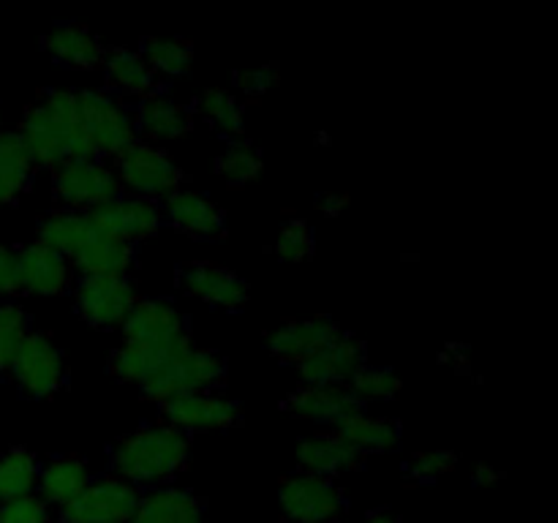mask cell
Wrapping results in <instances>:
<instances>
[{"label":"cell","instance_id":"ba28073f","mask_svg":"<svg viewBox=\"0 0 558 523\" xmlns=\"http://www.w3.org/2000/svg\"><path fill=\"white\" fill-rule=\"evenodd\" d=\"M140 499V488L107 474L101 479H90L71 504L60 507L58 523H129Z\"/></svg>","mask_w":558,"mask_h":523},{"label":"cell","instance_id":"e575fe53","mask_svg":"<svg viewBox=\"0 0 558 523\" xmlns=\"http://www.w3.org/2000/svg\"><path fill=\"white\" fill-rule=\"evenodd\" d=\"M349 390L360 403L365 401H396L401 396V379L392 374L390 368H379V365L365 363L357 374L349 379Z\"/></svg>","mask_w":558,"mask_h":523},{"label":"cell","instance_id":"8992f818","mask_svg":"<svg viewBox=\"0 0 558 523\" xmlns=\"http://www.w3.org/2000/svg\"><path fill=\"white\" fill-rule=\"evenodd\" d=\"M114 174H118L120 188L131 191V196L156 202L180 191L185 180L183 169L172 161L169 153L140 139L114 156Z\"/></svg>","mask_w":558,"mask_h":523},{"label":"cell","instance_id":"5b68a950","mask_svg":"<svg viewBox=\"0 0 558 523\" xmlns=\"http://www.w3.org/2000/svg\"><path fill=\"white\" fill-rule=\"evenodd\" d=\"M76 114H80L85 158L101 161L104 156H120L136 142L134 118L109 93H76Z\"/></svg>","mask_w":558,"mask_h":523},{"label":"cell","instance_id":"7bdbcfd3","mask_svg":"<svg viewBox=\"0 0 558 523\" xmlns=\"http://www.w3.org/2000/svg\"><path fill=\"white\" fill-rule=\"evenodd\" d=\"M501 479V472H496V469L490 466H480L477 472H474V485H496Z\"/></svg>","mask_w":558,"mask_h":523},{"label":"cell","instance_id":"836d02e7","mask_svg":"<svg viewBox=\"0 0 558 523\" xmlns=\"http://www.w3.org/2000/svg\"><path fill=\"white\" fill-rule=\"evenodd\" d=\"M31 332V316L25 314V308L14 303H0V374H9Z\"/></svg>","mask_w":558,"mask_h":523},{"label":"cell","instance_id":"83f0119b","mask_svg":"<svg viewBox=\"0 0 558 523\" xmlns=\"http://www.w3.org/2000/svg\"><path fill=\"white\" fill-rule=\"evenodd\" d=\"M36 161L31 158L27 147L16 136V131L0 136V207H9L27 194L36 180Z\"/></svg>","mask_w":558,"mask_h":523},{"label":"cell","instance_id":"f35d334b","mask_svg":"<svg viewBox=\"0 0 558 523\" xmlns=\"http://www.w3.org/2000/svg\"><path fill=\"white\" fill-rule=\"evenodd\" d=\"M238 87L248 96H262L265 90H270L272 85L278 82V63H267L262 69H248V71H240L238 76Z\"/></svg>","mask_w":558,"mask_h":523},{"label":"cell","instance_id":"ab89813d","mask_svg":"<svg viewBox=\"0 0 558 523\" xmlns=\"http://www.w3.org/2000/svg\"><path fill=\"white\" fill-rule=\"evenodd\" d=\"M20 294V272H16V251L0 245V297Z\"/></svg>","mask_w":558,"mask_h":523},{"label":"cell","instance_id":"277c9868","mask_svg":"<svg viewBox=\"0 0 558 523\" xmlns=\"http://www.w3.org/2000/svg\"><path fill=\"white\" fill-rule=\"evenodd\" d=\"M229 368L216 352L199 349L194 343H185L180 352L163 360L150 376L140 385L142 396L150 401H169L174 396L185 392H213L227 385Z\"/></svg>","mask_w":558,"mask_h":523},{"label":"cell","instance_id":"9a60e30c","mask_svg":"<svg viewBox=\"0 0 558 523\" xmlns=\"http://www.w3.org/2000/svg\"><path fill=\"white\" fill-rule=\"evenodd\" d=\"M341 336H343L341 325H338L336 319H330V316L289 319L270 332V338H267V349H270V354L278 360V363L298 365L303 363L305 357L316 354L319 349H325L327 343H332Z\"/></svg>","mask_w":558,"mask_h":523},{"label":"cell","instance_id":"d6a6232c","mask_svg":"<svg viewBox=\"0 0 558 523\" xmlns=\"http://www.w3.org/2000/svg\"><path fill=\"white\" fill-rule=\"evenodd\" d=\"M196 112L205 120H210L216 129H221L229 136L245 134V109L238 101V96L223 87H207L196 101Z\"/></svg>","mask_w":558,"mask_h":523},{"label":"cell","instance_id":"d6986e66","mask_svg":"<svg viewBox=\"0 0 558 523\" xmlns=\"http://www.w3.org/2000/svg\"><path fill=\"white\" fill-rule=\"evenodd\" d=\"M163 218L178 232L191 234L196 240H221L227 234V218H223L221 207L199 191L180 188L172 196H167Z\"/></svg>","mask_w":558,"mask_h":523},{"label":"cell","instance_id":"f1b7e54d","mask_svg":"<svg viewBox=\"0 0 558 523\" xmlns=\"http://www.w3.org/2000/svg\"><path fill=\"white\" fill-rule=\"evenodd\" d=\"M336 430L354 447V450L363 452L365 458H368L371 452H392L401 445V428H398L396 419L365 414V409L363 412L352 414L349 419H343Z\"/></svg>","mask_w":558,"mask_h":523},{"label":"cell","instance_id":"5bb4252c","mask_svg":"<svg viewBox=\"0 0 558 523\" xmlns=\"http://www.w3.org/2000/svg\"><path fill=\"white\" fill-rule=\"evenodd\" d=\"M365 365V343L360 338H336L316 354L298 363V376L305 387H347L349 379Z\"/></svg>","mask_w":558,"mask_h":523},{"label":"cell","instance_id":"ac0fdd59","mask_svg":"<svg viewBox=\"0 0 558 523\" xmlns=\"http://www.w3.org/2000/svg\"><path fill=\"white\" fill-rule=\"evenodd\" d=\"M283 412L314 425H341L352 414L363 412V403L349 387H300L281 403Z\"/></svg>","mask_w":558,"mask_h":523},{"label":"cell","instance_id":"2e32d148","mask_svg":"<svg viewBox=\"0 0 558 523\" xmlns=\"http://www.w3.org/2000/svg\"><path fill=\"white\" fill-rule=\"evenodd\" d=\"M180 289L189 297L202 300L207 305L227 311H240L248 303V283L238 272L210 262H194L180 270Z\"/></svg>","mask_w":558,"mask_h":523},{"label":"cell","instance_id":"60d3db41","mask_svg":"<svg viewBox=\"0 0 558 523\" xmlns=\"http://www.w3.org/2000/svg\"><path fill=\"white\" fill-rule=\"evenodd\" d=\"M347 205H349L347 194H319V199H316V207H319L322 212H327V216H338Z\"/></svg>","mask_w":558,"mask_h":523},{"label":"cell","instance_id":"8fae6325","mask_svg":"<svg viewBox=\"0 0 558 523\" xmlns=\"http://www.w3.org/2000/svg\"><path fill=\"white\" fill-rule=\"evenodd\" d=\"M9 374L14 376L16 387L27 398L47 401V398L58 396L65 381L63 354H60V349L54 346V341L47 332L33 330L27 341L22 343Z\"/></svg>","mask_w":558,"mask_h":523},{"label":"cell","instance_id":"4316f807","mask_svg":"<svg viewBox=\"0 0 558 523\" xmlns=\"http://www.w3.org/2000/svg\"><path fill=\"white\" fill-rule=\"evenodd\" d=\"M101 69L109 90L120 93V96H136L142 101L150 93H158V76L153 74L145 58L134 49H112V52H107Z\"/></svg>","mask_w":558,"mask_h":523},{"label":"cell","instance_id":"30bf717a","mask_svg":"<svg viewBox=\"0 0 558 523\" xmlns=\"http://www.w3.org/2000/svg\"><path fill=\"white\" fill-rule=\"evenodd\" d=\"M136 300L129 276H82L74 289L76 314L96 330L123 325Z\"/></svg>","mask_w":558,"mask_h":523},{"label":"cell","instance_id":"7c38bea8","mask_svg":"<svg viewBox=\"0 0 558 523\" xmlns=\"http://www.w3.org/2000/svg\"><path fill=\"white\" fill-rule=\"evenodd\" d=\"M161 417L183 434H196V430L234 428L243 423L245 412L238 401L216 392H185L161 403Z\"/></svg>","mask_w":558,"mask_h":523},{"label":"cell","instance_id":"d590c367","mask_svg":"<svg viewBox=\"0 0 558 523\" xmlns=\"http://www.w3.org/2000/svg\"><path fill=\"white\" fill-rule=\"evenodd\" d=\"M314 229L305 221H300V218H294V221L283 223L272 251L283 262H303L314 254Z\"/></svg>","mask_w":558,"mask_h":523},{"label":"cell","instance_id":"4dcf8cb0","mask_svg":"<svg viewBox=\"0 0 558 523\" xmlns=\"http://www.w3.org/2000/svg\"><path fill=\"white\" fill-rule=\"evenodd\" d=\"M38 474H41V466L31 450H25V447L5 450L0 455V501L36 494Z\"/></svg>","mask_w":558,"mask_h":523},{"label":"cell","instance_id":"f546056e","mask_svg":"<svg viewBox=\"0 0 558 523\" xmlns=\"http://www.w3.org/2000/svg\"><path fill=\"white\" fill-rule=\"evenodd\" d=\"M140 54L156 76H183L194 65V47L185 38L147 36L142 38Z\"/></svg>","mask_w":558,"mask_h":523},{"label":"cell","instance_id":"ee69618b","mask_svg":"<svg viewBox=\"0 0 558 523\" xmlns=\"http://www.w3.org/2000/svg\"><path fill=\"white\" fill-rule=\"evenodd\" d=\"M5 131H3V109H0V136H3Z\"/></svg>","mask_w":558,"mask_h":523},{"label":"cell","instance_id":"b9f144b4","mask_svg":"<svg viewBox=\"0 0 558 523\" xmlns=\"http://www.w3.org/2000/svg\"><path fill=\"white\" fill-rule=\"evenodd\" d=\"M360 523H403V521L390 510H371Z\"/></svg>","mask_w":558,"mask_h":523},{"label":"cell","instance_id":"1f68e13d","mask_svg":"<svg viewBox=\"0 0 558 523\" xmlns=\"http://www.w3.org/2000/svg\"><path fill=\"white\" fill-rule=\"evenodd\" d=\"M262 153L245 139H234L223 147V153L216 161V172L227 180L232 188H245V185L256 183L262 178Z\"/></svg>","mask_w":558,"mask_h":523},{"label":"cell","instance_id":"7402d4cb","mask_svg":"<svg viewBox=\"0 0 558 523\" xmlns=\"http://www.w3.org/2000/svg\"><path fill=\"white\" fill-rule=\"evenodd\" d=\"M41 47L52 54V60L80 71L101 69L104 58H107V47H104L101 38L80 22H65V25L52 27L41 38Z\"/></svg>","mask_w":558,"mask_h":523},{"label":"cell","instance_id":"44dd1931","mask_svg":"<svg viewBox=\"0 0 558 523\" xmlns=\"http://www.w3.org/2000/svg\"><path fill=\"white\" fill-rule=\"evenodd\" d=\"M136 134H145L153 142H174L183 139L194 129V112L185 104L163 96L161 90L150 93L140 101L134 118Z\"/></svg>","mask_w":558,"mask_h":523},{"label":"cell","instance_id":"52a82bcc","mask_svg":"<svg viewBox=\"0 0 558 523\" xmlns=\"http://www.w3.org/2000/svg\"><path fill=\"white\" fill-rule=\"evenodd\" d=\"M52 194L69 210L90 212L123 194V188L114 169L98 158H69L52 169Z\"/></svg>","mask_w":558,"mask_h":523},{"label":"cell","instance_id":"7a4b0ae2","mask_svg":"<svg viewBox=\"0 0 558 523\" xmlns=\"http://www.w3.org/2000/svg\"><path fill=\"white\" fill-rule=\"evenodd\" d=\"M191 463V436L172 425H142L112 450L114 477L134 488H167Z\"/></svg>","mask_w":558,"mask_h":523},{"label":"cell","instance_id":"74e56055","mask_svg":"<svg viewBox=\"0 0 558 523\" xmlns=\"http://www.w3.org/2000/svg\"><path fill=\"white\" fill-rule=\"evenodd\" d=\"M456 466H458V452L430 450V452H417V455H412L407 472L409 477L423 479L425 483V479H434V477H441V474L452 472Z\"/></svg>","mask_w":558,"mask_h":523},{"label":"cell","instance_id":"6da1fadb","mask_svg":"<svg viewBox=\"0 0 558 523\" xmlns=\"http://www.w3.org/2000/svg\"><path fill=\"white\" fill-rule=\"evenodd\" d=\"M185 343H191L189 325L169 300H136L123 321V346L109 360V374L125 385H142Z\"/></svg>","mask_w":558,"mask_h":523},{"label":"cell","instance_id":"484cf974","mask_svg":"<svg viewBox=\"0 0 558 523\" xmlns=\"http://www.w3.org/2000/svg\"><path fill=\"white\" fill-rule=\"evenodd\" d=\"M134 245L98 229L96 238L85 243L80 254L71 256L69 265L76 267L82 276H129V270L134 267Z\"/></svg>","mask_w":558,"mask_h":523},{"label":"cell","instance_id":"603a6c76","mask_svg":"<svg viewBox=\"0 0 558 523\" xmlns=\"http://www.w3.org/2000/svg\"><path fill=\"white\" fill-rule=\"evenodd\" d=\"M205 499L185 488H156L140 499L129 523H202Z\"/></svg>","mask_w":558,"mask_h":523},{"label":"cell","instance_id":"cb8c5ba5","mask_svg":"<svg viewBox=\"0 0 558 523\" xmlns=\"http://www.w3.org/2000/svg\"><path fill=\"white\" fill-rule=\"evenodd\" d=\"M90 466L82 455H60L38 474V496L47 504L65 507L90 485Z\"/></svg>","mask_w":558,"mask_h":523},{"label":"cell","instance_id":"9c48e42d","mask_svg":"<svg viewBox=\"0 0 558 523\" xmlns=\"http://www.w3.org/2000/svg\"><path fill=\"white\" fill-rule=\"evenodd\" d=\"M278 501H281V510L300 523L332 521L347 507V496L338 488L336 479L308 472L287 474L278 485Z\"/></svg>","mask_w":558,"mask_h":523},{"label":"cell","instance_id":"4fadbf2b","mask_svg":"<svg viewBox=\"0 0 558 523\" xmlns=\"http://www.w3.org/2000/svg\"><path fill=\"white\" fill-rule=\"evenodd\" d=\"M90 218L112 238L123 243H140V240L156 238L163 223V207L156 199L142 196H114L101 207L90 210Z\"/></svg>","mask_w":558,"mask_h":523},{"label":"cell","instance_id":"e0dca14e","mask_svg":"<svg viewBox=\"0 0 558 523\" xmlns=\"http://www.w3.org/2000/svg\"><path fill=\"white\" fill-rule=\"evenodd\" d=\"M71 270L65 256L44 243H31L16 251V272H20V292L36 297H60L71 287Z\"/></svg>","mask_w":558,"mask_h":523},{"label":"cell","instance_id":"ffe728a7","mask_svg":"<svg viewBox=\"0 0 558 523\" xmlns=\"http://www.w3.org/2000/svg\"><path fill=\"white\" fill-rule=\"evenodd\" d=\"M300 472L319 474V477L336 479L338 474L357 472L365 466V455L354 450L338 430H322L308 436L298 445Z\"/></svg>","mask_w":558,"mask_h":523},{"label":"cell","instance_id":"3957f363","mask_svg":"<svg viewBox=\"0 0 558 523\" xmlns=\"http://www.w3.org/2000/svg\"><path fill=\"white\" fill-rule=\"evenodd\" d=\"M16 136L27 147L36 167L54 169L69 158H85L76 93L52 90L38 104L27 107Z\"/></svg>","mask_w":558,"mask_h":523},{"label":"cell","instance_id":"d4e9b609","mask_svg":"<svg viewBox=\"0 0 558 523\" xmlns=\"http://www.w3.org/2000/svg\"><path fill=\"white\" fill-rule=\"evenodd\" d=\"M98 223L93 221L90 212L76 210H54L38 227V243L49 245L60 256L71 262V256L80 254L85 243H90L98 234Z\"/></svg>","mask_w":558,"mask_h":523},{"label":"cell","instance_id":"8d00e7d4","mask_svg":"<svg viewBox=\"0 0 558 523\" xmlns=\"http://www.w3.org/2000/svg\"><path fill=\"white\" fill-rule=\"evenodd\" d=\"M0 523H52L49 504L38 494L0 501Z\"/></svg>","mask_w":558,"mask_h":523}]
</instances>
